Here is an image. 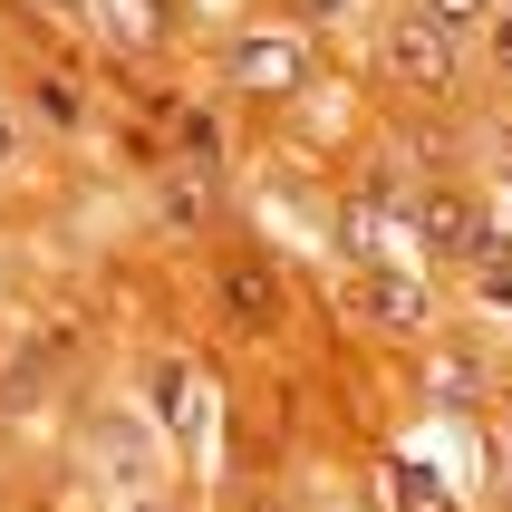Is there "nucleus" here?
Returning a JSON list of instances; mask_svg holds the SVG:
<instances>
[{"label":"nucleus","instance_id":"obj_1","mask_svg":"<svg viewBox=\"0 0 512 512\" xmlns=\"http://www.w3.org/2000/svg\"><path fill=\"white\" fill-rule=\"evenodd\" d=\"M387 78L416 87V97H445V87H455V29L435 20V10L397 20V29H387Z\"/></svg>","mask_w":512,"mask_h":512},{"label":"nucleus","instance_id":"obj_2","mask_svg":"<svg viewBox=\"0 0 512 512\" xmlns=\"http://www.w3.org/2000/svg\"><path fill=\"white\" fill-rule=\"evenodd\" d=\"M300 68H310L300 29H252V39H232V87H252V97H290Z\"/></svg>","mask_w":512,"mask_h":512},{"label":"nucleus","instance_id":"obj_3","mask_svg":"<svg viewBox=\"0 0 512 512\" xmlns=\"http://www.w3.org/2000/svg\"><path fill=\"white\" fill-rule=\"evenodd\" d=\"M223 310H232V329H281V271L261 252H242V261H223Z\"/></svg>","mask_w":512,"mask_h":512},{"label":"nucleus","instance_id":"obj_4","mask_svg":"<svg viewBox=\"0 0 512 512\" xmlns=\"http://www.w3.org/2000/svg\"><path fill=\"white\" fill-rule=\"evenodd\" d=\"M97 20H107V39L116 49H165L174 39V0H97Z\"/></svg>","mask_w":512,"mask_h":512},{"label":"nucleus","instance_id":"obj_5","mask_svg":"<svg viewBox=\"0 0 512 512\" xmlns=\"http://www.w3.org/2000/svg\"><path fill=\"white\" fill-rule=\"evenodd\" d=\"M426 232H435V252H455V261H484V252H493L484 213H474L464 194H435V203H426Z\"/></svg>","mask_w":512,"mask_h":512},{"label":"nucleus","instance_id":"obj_6","mask_svg":"<svg viewBox=\"0 0 512 512\" xmlns=\"http://www.w3.org/2000/svg\"><path fill=\"white\" fill-rule=\"evenodd\" d=\"M155 203H165V223H174V232H203V203H213V174H203V165H165Z\"/></svg>","mask_w":512,"mask_h":512},{"label":"nucleus","instance_id":"obj_7","mask_svg":"<svg viewBox=\"0 0 512 512\" xmlns=\"http://www.w3.org/2000/svg\"><path fill=\"white\" fill-rule=\"evenodd\" d=\"M174 165H203V174H223V126L213 116H174Z\"/></svg>","mask_w":512,"mask_h":512},{"label":"nucleus","instance_id":"obj_8","mask_svg":"<svg viewBox=\"0 0 512 512\" xmlns=\"http://www.w3.org/2000/svg\"><path fill=\"white\" fill-rule=\"evenodd\" d=\"M145 406H155L165 426H184V358H155V368H145Z\"/></svg>","mask_w":512,"mask_h":512},{"label":"nucleus","instance_id":"obj_9","mask_svg":"<svg viewBox=\"0 0 512 512\" xmlns=\"http://www.w3.org/2000/svg\"><path fill=\"white\" fill-rule=\"evenodd\" d=\"M368 310L387 319V329H416V290L406 281H368Z\"/></svg>","mask_w":512,"mask_h":512},{"label":"nucleus","instance_id":"obj_10","mask_svg":"<svg viewBox=\"0 0 512 512\" xmlns=\"http://www.w3.org/2000/svg\"><path fill=\"white\" fill-rule=\"evenodd\" d=\"M416 10H435V20H445V29H464V20H493L503 0H416Z\"/></svg>","mask_w":512,"mask_h":512},{"label":"nucleus","instance_id":"obj_11","mask_svg":"<svg viewBox=\"0 0 512 512\" xmlns=\"http://www.w3.org/2000/svg\"><path fill=\"white\" fill-rule=\"evenodd\" d=\"M397 493H406V512H445V493H435L426 474H416V464H406V484H397Z\"/></svg>","mask_w":512,"mask_h":512},{"label":"nucleus","instance_id":"obj_12","mask_svg":"<svg viewBox=\"0 0 512 512\" xmlns=\"http://www.w3.org/2000/svg\"><path fill=\"white\" fill-rule=\"evenodd\" d=\"M493 68H503V78H512V0H503V10H493Z\"/></svg>","mask_w":512,"mask_h":512},{"label":"nucleus","instance_id":"obj_13","mask_svg":"<svg viewBox=\"0 0 512 512\" xmlns=\"http://www.w3.org/2000/svg\"><path fill=\"white\" fill-rule=\"evenodd\" d=\"M116 512H145V503H116Z\"/></svg>","mask_w":512,"mask_h":512}]
</instances>
